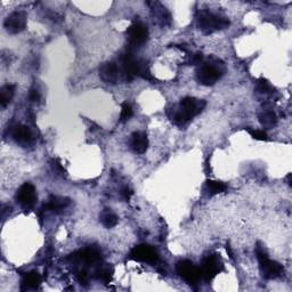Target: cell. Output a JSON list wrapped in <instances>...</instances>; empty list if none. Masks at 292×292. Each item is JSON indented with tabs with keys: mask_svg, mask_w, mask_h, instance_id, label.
Returning <instances> with one entry per match:
<instances>
[{
	"mask_svg": "<svg viewBox=\"0 0 292 292\" xmlns=\"http://www.w3.org/2000/svg\"><path fill=\"white\" fill-rule=\"evenodd\" d=\"M256 256L259 261V268L263 278L267 280H273L283 274V266L279 264L278 261L269 259L265 250L261 248V246H257Z\"/></svg>",
	"mask_w": 292,
	"mask_h": 292,
	"instance_id": "obj_3",
	"label": "cell"
},
{
	"mask_svg": "<svg viewBox=\"0 0 292 292\" xmlns=\"http://www.w3.org/2000/svg\"><path fill=\"white\" fill-rule=\"evenodd\" d=\"M224 74V65L220 61L206 62L199 68L196 73L197 81L204 86H212L219 80Z\"/></svg>",
	"mask_w": 292,
	"mask_h": 292,
	"instance_id": "obj_2",
	"label": "cell"
},
{
	"mask_svg": "<svg viewBox=\"0 0 292 292\" xmlns=\"http://www.w3.org/2000/svg\"><path fill=\"white\" fill-rule=\"evenodd\" d=\"M133 111L130 104H128L127 102L122 103L121 105V115H120V122H127L129 119L132 117Z\"/></svg>",
	"mask_w": 292,
	"mask_h": 292,
	"instance_id": "obj_25",
	"label": "cell"
},
{
	"mask_svg": "<svg viewBox=\"0 0 292 292\" xmlns=\"http://www.w3.org/2000/svg\"><path fill=\"white\" fill-rule=\"evenodd\" d=\"M206 102L202 100H197L194 97H185L179 103L178 111L174 116V121L178 126H184L193 118L205 110Z\"/></svg>",
	"mask_w": 292,
	"mask_h": 292,
	"instance_id": "obj_1",
	"label": "cell"
},
{
	"mask_svg": "<svg viewBox=\"0 0 292 292\" xmlns=\"http://www.w3.org/2000/svg\"><path fill=\"white\" fill-rule=\"evenodd\" d=\"M15 95V86L14 85H5L0 88V105L3 108L6 107L12 102Z\"/></svg>",
	"mask_w": 292,
	"mask_h": 292,
	"instance_id": "obj_20",
	"label": "cell"
},
{
	"mask_svg": "<svg viewBox=\"0 0 292 292\" xmlns=\"http://www.w3.org/2000/svg\"><path fill=\"white\" fill-rule=\"evenodd\" d=\"M132 194H133L132 190L129 189V187H128V186H125V187H123V189L121 190V196H122V199L125 200V201H129Z\"/></svg>",
	"mask_w": 292,
	"mask_h": 292,
	"instance_id": "obj_27",
	"label": "cell"
},
{
	"mask_svg": "<svg viewBox=\"0 0 292 292\" xmlns=\"http://www.w3.org/2000/svg\"><path fill=\"white\" fill-rule=\"evenodd\" d=\"M207 189H208V192L210 193V195H215V194H219V193L225 192L227 186L224 184V183L218 182V181H208Z\"/></svg>",
	"mask_w": 292,
	"mask_h": 292,
	"instance_id": "obj_24",
	"label": "cell"
},
{
	"mask_svg": "<svg viewBox=\"0 0 292 292\" xmlns=\"http://www.w3.org/2000/svg\"><path fill=\"white\" fill-rule=\"evenodd\" d=\"M37 192L34 186L30 183H24L16 192V201L23 209H31L37 202Z\"/></svg>",
	"mask_w": 292,
	"mask_h": 292,
	"instance_id": "obj_7",
	"label": "cell"
},
{
	"mask_svg": "<svg viewBox=\"0 0 292 292\" xmlns=\"http://www.w3.org/2000/svg\"><path fill=\"white\" fill-rule=\"evenodd\" d=\"M176 272L179 278L191 285L196 284L202 278L201 269L190 260H181L176 265Z\"/></svg>",
	"mask_w": 292,
	"mask_h": 292,
	"instance_id": "obj_6",
	"label": "cell"
},
{
	"mask_svg": "<svg viewBox=\"0 0 292 292\" xmlns=\"http://www.w3.org/2000/svg\"><path fill=\"white\" fill-rule=\"evenodd\" d=\"M131 259L137 261H143L147 264H155L159 259V255L148 244H140L133 248L130 252Z\"/></svg>",
	"mask_w": 292,
	"mask_h": 292,
	"instance_id": "obj_10",
	"label": "cell"
},
{
	"mask_svg": "<svg viewBox=\"0 0 292 292\" xmlns=\"http://www.w3.org/2000/svg\"><path fill=\"white\" fill-rule=\"evenodd\" d=\"M53 166H54V169L59 170L61 172H65V170H64V168L61 165V162H59L58 160H54V165Z\"/></svg>",
	"mask_w": 292,
	"mask_h": 292,
	"instance_id": "obj_29",
	"label": "cell"
},
{
	"mask_svg": "<svg viewBox=\"0 0 292 292\" xmlns=\"http://www.w3.org/2000/svg\"><path fill=\"white\" fill-rule=\"evenodd\" d=\"M73 259L82 261V263H85L86 265H94L100 263L102 260V257L100 252L95 249H85L74 255Z\"/></svg>",
	"mask_w": 292,
	"mask_h": 292,
	"instance_id": "obj_15",
	"label": "cell"
},
{
	"mask_svg": "<svg viewBox=\"0 0 292 292\" xmlns=\"http://www.w3.org/2000/svg\"><path fill=\"white\" fill-rule=\"evenodd\" d=\"M197 26L205 33L210 34L226 29L230 26V21L226 17L211 12H201L197 17Z\"/></svg>",
	"mask_w": 292,
	"mask_h": 292,
	"instance_id": "obj_4",
	"label": "cell"
},
{
	"mask_svg": "<svg viewBox=\"0 0 292 292\" xmlns=\"http://www.w3.org/2000/svg\"><path fill=\"white\" fill-rule=\"evenodd\" d=\"M100 77L108 85H116L119 79V66L115 62H105L100 66Z\"/></svg>",
	"mask_w": 292,
	"mask_h": 292,
	"instance_id": "obj_12",
	"label": "cell"
},
{
	"mask_svg": "<svg viewBox=\"0 0 292 292\" xmlns=\"http://www.w3.org/2000/svg\"><path fill=\"white\" fill-rule=\"evenodd\" d=\"M27 19V14L24 12H13L5 19L4 27L7 32L17 34L26 30Z\"/></svg>",
	"mask_w": 292,
	"mask_h": 292,
	"instance_id": "obj_9",
	"label": "cell"
},
{
	"mask_svg": "<svg viewBox=\"0 0 292 292\" xmlns=\"http://www.w3.org/2000/svg\"><path fill=\"white\" fill-rule=\"evenodd\" d=\"M224 268L220 258L217 255L208 256L201 265L202 278L207 281H211L217 274H219Z\"/></svg>",
	"mask_w": 292,
	"mask_h": 292,
	"instance_id": "obj_8",
	"label": "cell"
},
{
	"mask_svg": "<svg viewBox=\"0 0 292 292\" xmlns=\"http://www.w3.org/2000/svg\"><path fill=\"white\" fill-rule=\"evenodd\" d=\"M255 91L257 94H260V95H269V94H273L275 92V89L268 82V80L261 78L258 81H257Z\"/></svg>",
	"mask_w": 292,
	"mask_h": 292,
	"instance_id": "obj_23",
	"label": "cell"
},
{
	"mask_svg": "<svg viewBox=\"0 0 292 292\" xmlns=\"http://www.w3.org/2000/svg\"><path fill=\"white\" fill-rule=\"evenodd\" d=\"M113 267L108 265H100L94 272V278L96 280L103 282L104 284L110 283L113 276Z\"/></svg>",
	"mask_w": 292,
	"mask_h": 292,
	"instance_id": "obj_19",
	"label": "cell"
},
{
	"mask_svg": "<svg viewBox=\"0 0 292 292\" xmlns=\"http://www.w3.org/2000/svg\"><path fill=\"white\" fill-rule=\"evenodd\" d=\"M130 147L132 148L133 152L138 153V154L145 153L148 147V140L146 133L143 131L133 132L130 138Z\"/></svg>",
	"mask_w": 292,
	"mask_h": 292,
	"instance_id": "obj_14",
	"label": "cell"
},
{
	"mask_svg": "<svg viewBox=\"0 0 292 292\" xmlns=\"http://www.w3.org/2000/svg\"><path fill=\"white\" fill-rule=\"evenodd\" d=\"M29 98L31 102H38L40 100V95H39V92L37 89H31L29 94Z\"/></svg>",
	"mask_w": 292,
	"mask_h": 292,
	"instance_id": "obj_28",
	"label": "cell"
},
{
	"mask_svg": "<svg viewBox=\"0 0 292 292\" xmlns=\"http://www.w3.org/2000/svg\"><path fill=\"white\" fill-rule=\"evenodd\" d=\"M246 131H248L252 138H255L257 141H267L268 137H267V133L264 130H256V129H250V128H246Z\"/></svg>",
	"mask_w": 292,
	"mask_h": 292,
	"instance_id": "obj_26",
	"label": "cell"
},
{
	"mask_svg": "<svg viewBox=\"0 0 292 292\" xmlns=\"http://www.w3.org/2000/svg\"><path fill=\"white\" fill-rule=\"evenodd\" d=\"M70 205V199L63 196H56L52 195L49 197V200L43 205L42 210L44 211H59L65 209V208Z\"/></svg>",
	"mask_w": 292,
	"mask_h": 292,
	"instance_id": "obj_16",
	"label": "cell"
},
{
	"mask_svg": "<svg viewBox=\"0 0 292 292\" xmlns=\"http://www.w3.org/2000/svg\"><path fill=\"white\" fill-rule=\"evenodd\" d=\"M41 283V276L38 272H30L24 274L21 283V290L26 291L30 289H38Z\"/></svg>",
	"mask_w": 292,
	"mask_h": 292,
	"instance_id": "obj_17",
	"label": "cell"
},
{
	"mask_svg": "<svg viewBox=\"0 0 292 292\" xmlns=\"http://www.w3.org/2000/svg\"><path fill=\"white\" fill-rule=\"evenodd\" d=\"M258 119L260 125L264 128H267V129H272V128L278 125V116L275 115L274 111L264 110L258 115Z\"/></svg>",
	"mask_w": 292,
	"mask_h": 292,
	"instance_id": "obj_18",
	"label": "cell"
},
{
	"mask_svg": "<svg viewBox=\"0 0 292 292\" xmlns=\"http://www.w3.org/2000/svg\"><path fill=\"white\" fill-rule=\"evenodd\" d=\"M100 220L103 226H105L106 229H112V227H115L118 224L119 218L111 209H104L100 215Z\"/></svg>",
	"mask_w": 292,
	"mask_h": 292,
	"instance_id": "obj_21",
	"label": "cell"
},
{
	"mask_svg": "<svg viewBox=\"0 0 292 292\" xmlns=\"http://www.w3.org/2000/svg\"><path fill=\"white\" fill-rule=\"evenodd\" d=\"M12 137L15 142L22 145L29 144V143H31L33 140L32 131L30 130L29 127L24 125L15 126L12 130Z\"/></svg>",
	"mask_w": 292,
	"mask_h": 292,
	"instance_id": "obj_13",
	"label": "cell"
},
{
	"mask_svg": "<svg viewBox=\"0 0 292 292\" xmlns=\"http://www.w3.org/2000/svg\"><path fill=\"white\" fill-rule=\"evenodd\" d=\"M129 51L142 47L148 39V30L145 24L142 22H136L128 28L126 31Z\"/></svg>",
	"mask_w": 292,
	"mask_h": 292,
	"instance_id": "obj_5",
	"label": "cell"
},
{
	"mask_svg": "<svg viewBox=\"0 0 292 292\" xmlns=\"http://www.w3.org/2000/svg\"><path fill=\"white\" fill-rule=\"evenodd\" d=\"M121 71L122 77L126 81H131L133 78L137 77L138 59L133 56L131 51H128L121 56Z\"/></svg>",
	"mask_w": 292,
	"mask_h": 292,
	"instance_id": "obj_11",
	"label": "cell"
},
{
	"mask_svg": "<svg viewBox=\"0 0 292 292\" xmlns=\"http://www.w3.org/2000/svg\"><path fill=\"white\" fill-rule=\"evenodd\" d=\"M137 77H141L148 81H155V78L151 73L150 66L144 59H138V68H137Z\"/></svg>",
	"mask_w": 292,
	"mask_h": 292,
	"instance_id": "obj_22",
	"label": "cell"
}]
</instances>
